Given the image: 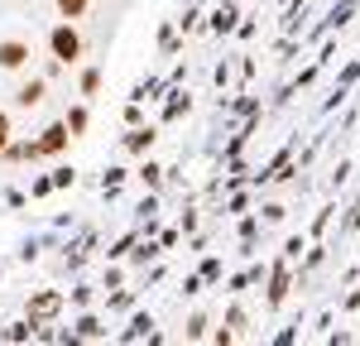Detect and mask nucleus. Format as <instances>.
I'll list each match as a JSON object with an SVG mask.
<instances>
[{
  "label": "nucleus",
  "mask_w": 360,
  "mask_h": 346,
  "mask_svg": "<svg viewBox=\"0 0 360 346\" xmlns=\"http://www.w3.org/2000/svg\"><path fill=\"white\" fill-rule=\"evenodd\" d=\"M49 49H53L58 63H77V58H82V34H77V25H72V20L53 25V34H49Z\"/></svg>",
  "instance_id": "1"
},
{
  "label": "nucleus",
  "mask_w": 360,
  "mask_h": 346,
  "mask_svg": "<svg viewBox=\"0 0 360 346\" xmlns=\"http://www.w3.org/2000/svg\"><path fill=\"white\" fill-rule=\"evenodd\" d=\"M29 44L25 39H5V44H0V68H5V72H20V68H29Z\"/></svg>",
  "instance_id": "2"
},
{
  "label": "nucleus",
  "mask_w": 360,
  "mask_h": 346,
  "mask_svg": "<svg viewBox=\"0 0 360 346\" xmlns=\"http://www.w3.org/2000/svg\"><path fill=\"white\" fill-rule=\"evenodd\" d=\"M68 140H72L68 120H53V125L39 135V154H63V149H68Z\"/></svg>",
  "instance_id": "3"
},
{
  "label": "nucleus",
  "mask_w": 360,
  "mask_h": 346,
  "mask_svg": "<svg viewBox=\"0 0 360 346\" xmlns=\"http://www.w3.org/2000/svg\"><path fill=\"white\" fill-rule=\"evenodd\" d=\"M44 91H49V82H44V77H34V82L20 86V96H15V101H20V106H39V101H44Z\"/></svg>",
  "instance_id": "4"
},
{
  "label": "nucleus",
  "mask_w": 360,
  "mask_h": 346,
  "mask_svg": "<svg viewBox=\"0 0 360 346\" xmlns=\"http://www.w3.org/2000/svg\"><path fill=\"white\" fill-rule=\"evenodd\" d=\"M53 5H58V15H63V20H82L91 0H53Z\"/></svg>",
  "instance_id": "5"
},
{
  "label": "nucleus",
  "mask_w": 360,
  "mask_h": 346,
  "mask_svg": "<svg viewBox=\"0 0 360 346\" xmlns=\"http://www.w3.org/2000/svg\"><path fill=\"white\" fill-rule=\"evenodd\" d=\"M96 91H101V72L86 68V72H82V96H96Z\"/></svg>",
  "instance_id": "6"
},
{
  "label": "nucleus",
  "mask_w": 360,
  "mask_h": 346,
  "mask_svg": "<svg viewBox=\"0 0 360 346\" xmlns=\"http://www.w3.org/2000/svg\"><path fill=\"white\" fill-rule=\"evenodd\" d=\"M125 144L139 154V149H149V144H154V130H130V140H125Z\"/></svg>",
  "instance_id": "7"
},
{
  "label": "nucleus",
  "mask_w": 360,
  "mask_h": 346,
  "mask_svg": "<svg viewBox=\"0 0 360 346\" xmlns=\"http://www.w3.org/2000/svg\"><path fill=\"white\" fill-rule=\"evenodd\" d=\"M68 130H72V135H82V130H86V111H82V106L68 111Z\"/></svg>",
  "instance_id": "8"
},
{
  "label": "nucleus",
  "mask_w": 360,
  "mask_h": 346,
  "mask_svg": "<svg viewBox=\"0 0 360 346\" xmlns=\"http://www.w3.org/2000/svg\"><path fill=\"white\" fill-rule=\"evenodd\" d=\"M5 144H10V115L0 111V154H5Z\"/></svg>",
  "instance_id": "9"
},
{
  "label": "nucleus",
  "mask_w": 360,
  "mask_h": 346,
  "mask_svg": "<svg viewBox=\"0 0 360 346\" xmlns=\"http://www.w3.org/2000/svg\"><path fill=\"white\" fill-rule=\"evenodd\" d=\"M188 337H207V317H193L188 322Z\"/></svg>",
  "instance_id": "10"
}]
</instances>
